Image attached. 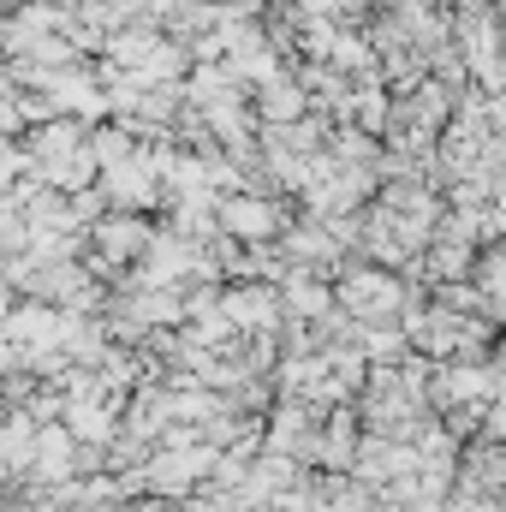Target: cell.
Listing matches in <instances>:
<instances>
[{
    "mask_svg": "<svg viewBox=\"0 0 506 512\" xmlns=\"http://www.w3.org/2000/svg\"><path fill=\"white\" fill-rule=\"evenodd\" d=\"M364 411L358 405H334L328 417H322V435H316V471H334V477H346L352 465H358V447H364Z\"/></svg>",
    "mask_w": 506,
    "mask_h": 512,
    "instance_id": "3",
    "label": "cell"
},
{
    "mask_svg": "<svg viewBox=\"0 0 506 512\" xmlns=\"http://www.w3.org/2000/svg\"><path fill=\"white\" fill-rule=\"evenodd\" d=\"M340 292V310L358 316V322H399V310L417 298L411 292V274L405 268H381V262H346V274L334 280Z\"/></svg>",
    "mask_w": 506,
    "mask_h": 512,
    "instance_id": "1",
    "label": "cell"
},
{
    "mask_svg": "<svg viewBox=\"0 0 506 512\" xmlns=\"http://www.w3.org/2000/svg\"><path fill=\"white\" fill-rule=\"evenodd\" d=\"M286 209L268 203V197H251V191H227L221 197V233L245 239V245H268V239H286Z\"/></svg>",
    "mask_w": 506,
    "mask_h": 512,
    "instance_id": "2",
    "label": "cell"
},
{
    "mask_svg": "<svg viewBox=\"0 0 506 512\" xmlns=\"http://www.w3.org/2000/svg\"><path fill=\"white\" fill-rule=\"evenodd\" d=\"M352 340L370 352V364H405L417 346H411V334L399 328V322H358L352 328Z\"/></svg>",
    "mask_w": 506,
    "mask_h": 512,
    "instance_id": "4",
    "label": "cell"
}]
</instances>
